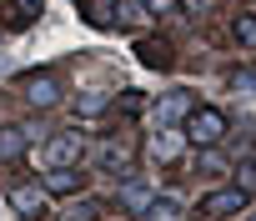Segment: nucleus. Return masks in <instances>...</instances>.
Here are the masks:
<instances>
[{
	"label": "nucleus",
	"mask_w": 256,
	"mask_h": 221,
	"mask_svg": "<svg viewBox=\"0 0 256 221\" xmlns=\"http://www.w3.org/2000/svg\"><path fill=\"white\" fill-rule=\"evenodd\" d=\"M191 146H216L221 136H226V116L216 106H196L191 116H186V131H181Z\"/></svg>",
	"instance_id": "1"
},
{
	"label": "nucleus",
	"mask_w": 256,
	"mask_h": 221,
	"mask_svg": "<svg viewBox=\"0 0 256 221\" xmlns=\"http://www.w3.org/2000/svg\"><path fill=\"white\" fill-rule=\"evenodd\" d=\"M26 100H30L36 110H50V106L60 100V80H56L50 70H36V76H26Z\"/></svg>",
	"instance_id": "2"
},
{
	"label": "nucleus",
	"mask_w": 256,
	"mask_h": 221,
	"mask_svg": "<svg viewBox=\"0 0 256 221\" xmlns=\"http://www.w3.org/2000/svg\"><path fill=\"white\" fill-rule=\"evenodd\" d=\"M46 161H50V171H56V166H76V161H80V131L50 136V141H46Z\"/></svg>",
	"instance_id": "3"
},
{
	"label": "nucleus",
	"mask_w": 256,
	"mask_h": 221,
	"mask_svg": "<svg viewBox=\"0 0 256 221\" xmlns=\"http://www.w3.org/2000/svg\"><path fill=\"white\" fill-rule=\"evenodd\" d=\"M196 110V100H191V90H166L161 100H156V121L161 126H176V121H186Z\"/></svg>",
	"instance_id": "4"
},
{
	"label": "nucleus",
	"mask_w": 256,
	"mask_h": 221,
	"mask_svg": "<svg viewBox=\"0 0 256 221\" xmlns=\"http://www.w3.org/2000/svg\"><path fill=\"white\" fill-rule=\"evenodd\" d=\"M241 206H246V191H236V186H221V191L201 196V216H236Z\"/></svg>",
	"instance_id": "5"
},
{
	"label": "nucleus",
	"mask_w": 256,
	"mask_h": 221,
	"mask_svg": "<svg viewBox=\"0 0 256 221\" xmlns=\"http://www.w3.org/2000/svg\"><path fill=\"white\" fill-rule=\"evenodd\" d=\"M96 161H100V171H110V176H131V161H136V151L126 146V141H106V146L96 151Z\"/></svg>",
	"instance_id": "6"
},
{
	"label": "nucleus",
	"mask_w": 256,
	"mask_h": 221,
	"mask_svg": "<svg viewBox=\"0 0 256 221\" xmlns=\"http://www.w3.org/2000/svg\"><path fill=\"white\" fill-rule=\"evenodd\" d=\"M136 60H141V66H151V70H171V66H176V56H171V46H166L161 36L136 40Z\"/></svg>",
	"instance_id": "7"
},
{
	"label": "nucleus",
	"mask_w": 256,
	"mask_h": 221,
	"mask_svg": "<svg viewBox=\"0 0 256 221\" xmlns=\"http://www.w3.org/2000/svg\"><path fill=\"white\" fill-rule=\"evenodd\" d=\"M10 206H16L26 221H40V216H46V186H16V191H10Z\"/></svg>",
	"instance_id": "8"
},
{
	"label": "nucleus",
	"mask_w": 256,
	"mask_h": 221,
	"mask_svg": "<svg viewBox=\"0 0 256 221\" xmlns=\"http://www.w3.org/2000/svg\"><path fill=\"white\" fill-rule=\"evenodd\" d=\"M40 186H46V196H76V191L86 186V176H80L76 166H56V171H50Z\"/></svg>",
	"instance_id": "9"
},
{
	"label": "nucleus",
	"mask_w": 256,
	"mask_h": 221,
	"mask_svg": "<svg viewBox=\"0 0 256 221\" xmlns=\"http://www.w3.org/2000/svg\"><path fill=\"white\" fill-rule=\"evenodd\" d=\"M181 146H186V136H181L176 126H161V131L151 136V156H156V161H176Z\"/></svg>",
	"instance_id": "10"
},
{
	"label": "nucleus",
	"mask_w": 256,
	"mask_h": 221,
	"mask_svg": "<svg viewBox=\"0 0 256 221\" xmlns=\"http://www.w3.org/2000/svg\"><path fill=\"white\" fill-rule=\"evenodd\" d=\"M26 146H30V141H26L20 126H0V161H20Z\"/></svg>",
	"instance_id": "11"
},
{
	"label": "nucleus",
	"mask_w": 256,
	"mask_h": 221,
	"mask_svg": "<svg viewBox=\"0 0 256 221\" xmlns=\"http://www.w3.org/2000/svg\"><path fill=\"white\" fill-rule=\"evenodd\" d=\"M80 16L90 26H116V0H80Z\"/></svg>",
	"instance_id": "12"
},
{
	"label": "nucleus",
	"mask_w": 256,
	"mask_h": 221,
	"mask_svg": "<svg viewBox=\"0 0 256 221\" xmlns=\"http://www.w3.org/2000/svg\"><path fill=\"white\" fill-rule=\"evenodd\" d=\"M120 206H126V211H146V206H151V186H146V181H126V186H120Z\"/></svg>",
	"instance_id": "13"
},
{
	"label": "nucleus",
	"mask_w": 256,
	"mask_h": 221,
	"mask_svg": "<svg viewBox=\"0 0 256 221\" xmlns=\"http://www.w3.org/2000/svg\"><path fill=\"white\" fill-rule=\"evenodd\" d=\"M100 216V201H66L60 221H96Z\"/></svg>",
	"instance_id": "14"
},
{
	"label": "nucleus",
	"mask_w": 256,
	"mask_h": 221,
	"mask_svg": "<svg viewBox=\"0 0 256 221\" xmlns=\"http://www.w3.org/2000/svg\"><path fill=\"white\" fill-rule=\"evenodd\" d=\"M231 36H236L241 46H256V16H236V20H231Z\"/></svg>",
	"instance_id": "15"
},
{
	"label": "nucleus",
	"mask_w": 256,
	"mask_h": 221,
	"mask_svg": "<svg viewBox=\"0 0 256 221\" xmlns=\"http://www.w3.org/2000/svg\"><path fill=\"white\" fill-rule=\"evenodd\" d=\"M106 106H110V96H100V90H90V96H80V100H76V110H80V116H100Z\"/></svg>",
	"instance_id": "16"
},
{
	"label": "nucleus",
	"mask_w": 256,
	"mask_h": 221,
	"mask_svg": "<svg viewBox=\"0 0 256 221\" xmlns=\"http://www.w3.org/2000/svg\"><path fill=\"white\" fill-rule=\"evenodd\" d=\"M236 191H246V196L256 191V161H241L236 166Z\"/></svg>",
	"instance_id": "17"
},
{
	"label": "nucleus",
	"mask_w": 256,
	"mask_h": 221,
	"mask_svg": "<svg viewBox=\"0 0 256 221\" xmlns=\"http://www.w3.org/2000/svg\"><path fill=\"white\" fill-rule=\"evenodd\" d=\"M231 90H241V96H256V70H231Z\"/></svg>",
	"instance_id": "18"
},
{
	"label": "nucleus",
	"mask_w": 256,
	"mask_h": 221,
	"mask_svg": "<svg viewBox=\"0 0 256 221\" xmlns=\"http://www.w3.org/2000/svg\"><path fill=\"white\" fill-rule=\"evenodd\" d=\"M116 10H120L116 20H131V26H141V20H146V6H136V0H126V6H116Z\"/></svg>",
	"instance_id": "19"
},
{
	"label": "nucleus",
	"mask_w": 256,
	"mask_h": 221,
	"mask_svg": "<svg viewBox=\"0 0 256 221\" xmlns=\"http://www.w3.org/2000/svg\"><path fill=\"white\" fill-rule=\"evenodd\" d=\"M120 110H126V116H136V110H141V90H126V100H120Z\"/></svg>",
	"instance_id": "20"
},
{
	"label": "nucleus",
	"mask_w": 256,
	"mask_h": 221,
	"mask_svg": "<svg viewBox=\"0 0 256 221\" xmlns=\"http://www.w3.org/2000/svg\"><path fill=\"white\" fill-rule=\"evenodd\" d=\"M16 6H20V10H26V16H30V20H36V16H40V0H16Z\"/></svg>",
	"instance_id": "21"
},
{
	"label": "nucleus",
	"mask_w": 256,
	"mask_h": 221,
	"mask_svg": "<svg viewBox=\"0 0 256 221\" xmlns=\"http://www.w3.org/2000/svg\"><path fill=\"white\" fill-rule=\"evenodd\" d=\"M186 6H191V10H196V16H206V10H211V6H216V0H186Z\"/></svg>",
	"instance_id": "22"
},
{
	"label": "nucleus",
	"mask_w": 256,
	"mask_h": 221,
	"mask_svg": "<svg viewBox=\"0 0 256 221\" xmlns=\"http://www.w3.org/2000/svg\"><path fill=\"white\" fill-rule=\"evenodd\" d=\"M146 6H151V10H171V6H176V0H146Z\"/></svg>",
	"instance_id": "23"
},
{
	"label": "nucleus",
	"mask_w": 256,
	"mask_h": 221,
	"mask_svg": "<svg viewBox=\"0 0 256 221\" xmlns=\"http://www.w3.org/2000/svg\"><path fill=\"white\" fill-rule=\"evenodd\" d=\"M251 221H256V216H251Z\"/></svg>",
	"instance_id": "24"
}]
</instances>
